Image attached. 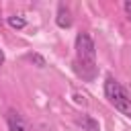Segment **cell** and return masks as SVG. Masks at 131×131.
Returning a JSON list of instances; mask_svg holds the SVG:
<instances>
[{
    "label": "cell",
    "instance_id": "1",
    "mask_svg": "<svg viewBox=\"0 0 131 131\" xmlns=\"http://www.w3.org/2000/svg\"><path fill=\"white\" fill-rule=\"evenodd\" d=\"M76 72L84 80H92L96 74V49L88 33L76 35Z\"/></svg>",
    "mask_w": 131,
    "mask_h": 131
},
{
    "label": "cell",
    "instance_id": "2",
    "mask_svg": "<svg viewBox=\"0 0 131 131\" xmlns=\"http://www.w3.org/2000/svg\"><path fill=\"white\" fill-rule=\"evenodd\" d=\"M104 96L108 98V102H111L121 115H125V117L131 119V98H129V94L125 92V88H123L113 76H106V80H104Z\"/></svg>",
    "mask_w": 131,
    "mask_h": 131
},
{
    "label": "cell",
    "instance_id": "3",
    "mask_svg": "<svg viewBox=\"0 0 131 131\" xmlns=\"http://www.w3.org/2000/svg\"><path fill=\"white\" fill-rule=\"evenodd\" d=\"M6 123H8V131H27V123L16 111L6 113Z\"/></svg>",
    "mask_w": 131,
    "mask_h": 131
},
{
    "label": "cell",
    "instance_id": "4",
    "mask_svg": "<svg viewBox=\"0 0 131 131\" xmlns=\"http://www.w3.org/2000/svg\"><path fill=\"white\" fill-rule=\"evenodd\" d=\"M55 25H57L59 29H70V27H72V14H70V10H68L63 4H59V6H57Z\"/></svg>",
    "mask_w": 131,
    "mask_h": 131
},
{
    "label": "cell",
    "instance_id": "5",
    "mask_svg": "<svg viewBox=\"0 0 131 131\" xmlns=\"http://www.w3.org/2000/svg\"><path fill=\"white\" fill-rule=\"evenodd\" d=\"M76 123H78L84 131H100L98 121H94L90 115H78V117H76Z\"/></svg>",
    "mask_w": 131,
    "mask_h": 131
},
{
    "label": "cell",
    "instance_id": "6",
    "mask_svg": "<svg viewBox=\"0 0 131 131\" xmlns=\"http://www.w3.org/2000/svg\"><path fill=\"white\" fill-rule=\"evenodd\" d=\"M6 20H8V25H10L12 29H16V31H20V29H25V27H27V20H25L23 16H18V14H12V16H8Z\"/></svg>",
    "mask_w": 131,
    "mask_h": 131
},
{
    "label": "cell",
    "instance_id": "7",
    "mask_svg": "<svg viewBox=\"0 0 131 131\" xmlns=\"http://www.w3.org/2000/svg\"><path fill=\"white\" fill-rule=\"evenodd\" d=\"M29 59H31V61H35V63H37L39 68H43V66H45V59H43L41 55H37V53H33V55H29Z\"/></svg>",
    "mask_w": 131,
    "mask_h": 131
},
{
    "label": "cell",
    "instance_id": "8",
    "mask_svg": "<svg viewBox=\"0 0 131 131\" xmlns=\"http://www.w3.org/2000/svg\"><path fill=\"white\" fill-rule=\"evenodd\" d=\"M125 10H127V14H129V20H131V0H127V2H125Z\"/></svg>",
    "mask_w": 131,
    "mask_h": 131
},
{
    "label": "cell",
    "instance_id": "9",
    "mask_svg": "<svg viewBox=\"0 0 131 131\" xmlns=\"http://www.w3.org/2000/svg\"><path fill=\"white\" fill-rule=\"evenodd\" d=\"M4 63V53H2V49H0V66Z\"/></svg>",
    "mask_w": 131,
    "mask_h": 131
}]
</instances>
